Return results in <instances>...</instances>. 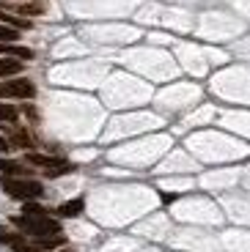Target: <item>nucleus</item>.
I'll return each instance as SVG.
<instances>
[{"instance_id": "20e7f679", "label": "nucleus", "mask_w": 250, "mask_h": 252, "mask_svg": "<svg viewBox=\"0 0 250 252\" xmlns=\"http://www.w3.org/2000/svg\"><path fill=\"white\" fill-rule=\"evenodd\" d=\"M0 55L6 58H17V61H33V50L28 47H19V44H11V41H0Z\"/></svg>"}, {"instance_id": "1a4fd4ad", "label": "nucleus", "mask_w": 250, "mask_h": 252, "mask_svg": "<svg viewBox=\"0 0 250 252\" xmlns=\"http://www.w3.org/2000/svg\"><path fill=\"white\" fill-rule=\"evenodd\" d=\"M0 22L8 28H19V31H28L31 28V22H28L25 17H17V14H6L3 8H0Z\"/></svg>"}, {"instance_id": "423d86ee", "label": "nucleus", "mask_w": 250, "mask_h": 252, "mask_svg": "<svg viewBox=\"0 0 250 252\" xmlns=\"http://www.w3.org/2000/svg\"><path fill=\"white\" fill-rule=\"evenodd\" d=\"M83 208H85V200L83 197H75V200H66L58 206V217H63V220H69V217H80Z\"/></svg>"}, {"instance_id": "9d476101", "label": "nucleus", "mask_w": 250, "mask_h": 252, "mask_svg": "<svg viewBox=\"0 0 250 252\" xmlns=\"http://www.w3.org/2000/svg\"><path fill=\"white\" fill-rule=\"evenodd\" d=\"M19 115V110L14 107L11 101H0V124H14Z\"/></svg>"}, {"instance_id": "4468645a", "label": "nucleus", "mask_w": 250, "mask_h": 252, "mask_svg": "<svg viewBox=\"0 0 250 252\" xmlns=\"http://www.w3.org/2000/svg\"><path fill=\"white\" fill-rule=\"evenodd\" d=\"M19 38V31H14V28H8V25H3V22H0V41H17Z\"/></svg>"}, {"instance_id": "f3484780", "label": "nucleus", "mask_w": 250, "mask_h": 252, "mask_svg": "<svg viewBox=\"0 0 250 252\" xmlns=\"http://www.w3.org/2000/svg\"><path fill=\"white\" fill-rule=\"evenodd\" d=\"M8 151H11V143L6 137H0V154H8Z\"/></svg>"}, {"instance_id": "0eeeda50", "label": "nucleus", "mask_w": 250, "mask_h": 252, "mask_svg": "<svg viewBox=\"0 0 250 252\" xmlns=\"http://www.w3.org/2000/svg\"><path fill=\"white\" fill-rule=\"evenodd\" d=\"M25 159L31 164H39V167H47V170H52V167H58V164H63L61 157H47V154H25Z\"/></svg>"}, {"instance_id": "f257e3e1", "label": "nucleus", "mask_w": 250, "mask_h": 252, "mask_svg": "<svg viewBox=\"0 0 250 252\" xmlns=\"http://www.w3.org/2000/svg\"><path fill=\"white\" fill-rule=\"evenodd\" d=\"M14 225L22 230V233L33 236V239H42V236H55L61 233V222L58 220H50V217L44 214V217H17L14 220Z\"/></svg>"}, {"instance_id": "7ed1b4c3", "label": "nucleus", "mask_w": 250, "mask_h": 252, "mask_svg": "<svg viewBox=\"0 0 250 252\" xmlns=\"http://www.w3.org/2000/svg\"><path fill=\"white\" fill-rule=\"evenodd\" d=\"M0 96H8V99H33L36 96V85L25 77L19 80H8L6 85H0Z\"/></svg>"}, {"instance_id": "f8f14e48", "label": "nucleus", "mask_w": 250, "mask_h": 252, "mask_svg": "<svg viewBox=\"0 0 250 252\" xmlns=\"http://www.w3.org/2000/svg\"><path fill=\"white\" fill-rule=\"evenodd\" d=\"M0 173H6V176H25V167L11 159H0Z\"/></svg>"}, {"instance_id": "2eb2a0df", "label": "nucleus", "mask_w": 250, "mask_h": 252, "mask_svg": "<svg viewBox=\"0 0 250 252\" xmlns=\"http://www.w3.org/2000/svg\"><path fill=\"white\" fill-rule=\"evenodd\" d=\"M11 145H22V148H31V137H28L25 132H14Z\"/></svg>"}, {"instance_id": "ddd939ff", "label": "nucleus", "mask_w": 250, "mask_h": 252, "mask_svg": "<svg viewBox=\"0 0 250 252\" xmlns=\"http://www.w3.org/2000/svg\"><path fill=\"white\" fill-rule=\"evenodd\" d=\"M22 214H25V217H44V208L39 206V203H33V200H25V206H22Z\"/></svg>"}, {"instance_id": "39448f33", "label": "nucleus", "mask_w": 250, "mask_h": 252, "mask_svg": "<svg viewBox=\"0 0 250 252\" xmlns=\"http://www.w3.org/2000/svg\"><path fill=\"white\" fill-rule=\"evenodd\" d=\"M14 14L17 17H42V14H47V3H42V0H33V3H19V6H14Z\"/></svg>"}, {"instance_id": "f03ea898", "label": "nucleus", "mask_w": 250, "mask_h": 252, "mask_svg": "<svg viewBox=\"0 0 250 252\" xmlns=\"http://www.w3.org/2000/svg\"><path fill=\"white\" fill-rule=\"evenodd\" d=\"M3 189H6V195L17 197V200H36L44 195V187L33 178H6Z\"/></svg>"}, {"instance_id": "9b49d317", "label": "nucleus", "mask_w": 250, "mask_h": 252, "mask_svg": "<svg viewBox=\"0 0 250 252\" xmlns=\"http://www.w3.org/2000/svg\"><path fill=\"white\" fill-rule=\"evenodd\" d=\"M63 236L55 233V236H42V239H36V247L39 250H55V247H63Z\"/></svg>"}, {"instance_id": "dca6fc26", "label": "nucleus", "mask_w": 250, "mask_h": 252, "mask_svg": "<svg viewBox=\"0 0 250 252\" xmlns=\"http://www.w3.org/2000/svg\"><path fill=\"white\" fill-rule=\"evenodd\" d=\"M14 252H42L36 244H25V241H19V244H14Z\"/></svg>"}, {"instance_id": "6e6552de", "label": "nucleus", "mask_w": 250, "mask_h": 252, "mask_svg": "<svg viewBox=\"0 0 250 252\" xmlns=\"http://www.w3.org/2000/svg\"><path fill=\"white\" fill-rule=\"evenodd\" d=\"M22 69H25V66H22V61H17V58H6V55H0V77L19 74Z\"/></svg>"}]
</instances>
